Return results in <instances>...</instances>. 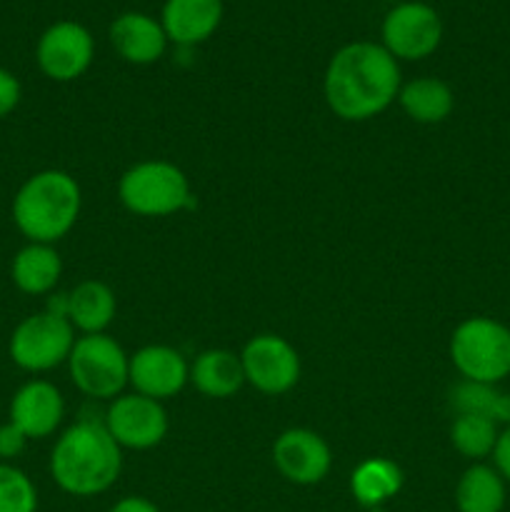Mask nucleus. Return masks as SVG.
I'll return each mask as SVG.
<instances>
[{"label":"nucleus","mask_w":510,"mask_h":512,"mask_svg":"<svg viewBox=\"0 0 510 512\" xmlns=\"http://www.w3.org/2000/svg\"><path fill=\"white\" fill-rule=\"evenodd\" d=\"M323 90L330 110L338 118H375L400 93L398 60L380 43L355 40L330 58Z\"/></svg>","instance_id":"1"},{"label":"nucleus","mask_w":510,"mask_h":512,"mask_svg":"<svg viewBox=\"0 0 510 512\" xmlns=\"http://www.w3.org/2000/svg\"><path fill=\"white\" fill-rule=\"evenodd\" d=\"M123 470L120 445L100 420H78L50 453V475L63 493L93 498L115 485Z\"/></svg>","instance_id":"2"},{"label":"nucleus","mask_w":510,"mask_h":512,"mask_svg":"<svg viewBox=\"0 0 510 512\" xmlns=\"http://www.w3.org/2000/svg\"><path fill=\"white\" fill-rule=\"evenodd\" d=\"M80 185L65 170L30 175L13 198V223L30 243L53 245L73 230L80 215Z\"/></svg>","instance_id":"3"},{"label":"nucleus","mask_w":510,"mask_h":512,"mask_svg":"<svg viewBox=\"0 0 510 512\" xmlns=\"http://www.w3.org/2000/svg\"><path fill=\"white\" fill-rule=\"evenodd\" d=\"M450 360L463 380L498 385L510 375V328L485 315L463 320L450 338Z\"/></svg>","instance_id":"4"},{"label":"nucleus","mask_w":510,"mask_h":512,"mask_svg":"<svg viewBox=\"0 0 510 512\" xmlns=\"http://www.w3.org/2000/svg\"><path fill=\"white\" fill-rule=\"evenodd\" d=\"M118 195L130 213L163 218L190 205V183L178 165L168 160H145L125 170Z\"/></svg>","instance_id":"5"},{"label":"nucleus","mask_w":510,"mask_h":512,"mask_svg":"<svg viewBox=\"0 0 510 512\" xmlns=\"http://www.w3.org/2000/svg\"><path fill=\"white\" fill-rule=\"evenodd\" d=\"M75 328L65 315L45 308L20 320L8 343L10 360L28 373H45L68 363Z\"/></svg>","instance_id":"6"},{"label":"nucleus","mask_w":510,"mask_h":512,"mask_svg":"<svg viewBox=\"0 0 510 512\" xmlns=\"http://www.w3.org/2000/svg\"><path fill=\"white\" fill-rule=\"evenodd\" d=\"M70 380L88 398L115 400L128 385L130 358L105 333L83 335L75 340L68 358Z\"/></svg>","instance_id":"7"},{"label":"nucleus","mask_w":510,"mask_h":512,"mask_svg":"<svg viewBox=\"0 0 510 512\" xmlns=\"http://www.w3.org/2000/svg\"><path fill=\"white\" fill-rule=\"evenodd\" d=\"M383 48L395 60H423L438 50L443 40V20L430 5L410 0L390 8L383 18Z\"/></svg>","instance_id":"8"},{"label":"nucleus","mask_w":510,"mask_h":512,"mask_svg":"<svg viewBox=\"0 0 510 512\" xmlns=\"http://www.w3.org/2000/svg\"><path fill=\"white\" fill-rule=\"evenodd\" d=\"M95 55L93 35L75 20H58L40 35L35 45V60L45 78L55 83H70L90 68Z\"/></svg>","instance_id":"9"},{"label":"nucleus","mask_w":510,"mask_h":512,"mask_svg":"<svg viewBox=\"0 0 510 512\" xmlns=\"http://www.w3.org/2000/svg\"><path fill=\"white\" fill-rule=\"evenodd\" d=\"M245 383L265 395H283L300 378V358L293 345L280 335H255L240 353Z\"/></svg>","instance_id":"10"},{"label":"nucleus","mask_w":510,"mask_h":512,"mask_svg":"<svg viewBox=\"0 0 510 512\" xmlns=\"http://www.w3.org/2000/svg\"><path fill=\"white\" fill-rule=\"evenodd\" d=\"M105 428L120 448L150 450L168 435V415L160 400L130 393L118 395L105 413Z\"/></svg>","instance_id":"11"},{"label":"nucleus","mask_w":510,"mask_h":512,"mask_svg":"<svg viewBox=\"0 0 510 512\" xmlns=\"http://www.w3.org/2000/svg\"><path fill=\"white\" fill-rule=\"evenodd\" d=\"M190 380V368L183 355L168 345H145L130 355L128 383L135 393L153 400L178 395Z\"/></svg>","instance_id":"12"},{"label":"nucleus","mask_w":510,"mask_h":512,"mask_svg":"<svg viewBox=\"0 0 510 512\" xmlns=\"http://www.w3.org/2000/svg\"><path fill=\"white\" fill-rule=\"evenodd\" d=\"M273 463L278 473L293 485H318L333 465L328 443L305 428L285 430L273 445Z\"/></svg>","instance_id":"13"},{"label":"nucleus","mask_w":510,"mask_h":512,"mask_svg":"<svg viewBox=\"0 0 510 512\" xmlns=\"http://www.w3.org/2000/svg\"><path fill=\"white\" fill-rule=\"evenodd\" d=\"M10 423L28 440L48 438L58 430L65 415V400L60 390L48 380H30L20 385L10 400Z\"/></svg>","instance_id":"14"},{"label":"nucleus","mask_w":510,"mask_h":512,"mask_svg":"<svg viewBox=\"0 0 510 512\" xmlns=\"http://www.w3.org/2000/svg\"><path fill=\"white\" fill-rule=\"evenodd\" d=\"M50 310L65 315L83 335L105 333L115 318V295L100 280H83L70 293L58 295L48 303Z\"/></svg>","instance_id":"15"},{"label":"nucleus","mask_w":510,"mask_h":512,"mask_svg":"<svg viewBox=\"0 0 510 512\" xmlns=\"http://www.w3.org/2000/svg\"><path fill=\"white\" fill-rule=\"evenodd\" d=\"M110 45L115 53L133 65H150L155 60L163 58L165 48H168V35H165L160 20L150 18L148 13H130L118 15L110 23Z\"/></svg>","instance_id":"16"},{"label":"nucleus","mask_w":510,"mask_h":512,"mask_svg":"<svg viewBox=\"0 0 510 512\" xmlns=\"http://www.w3.org/2000/svg\"><path fill=\"white\" fill-rule=\"evenodd\" d=\"M223 20V0H165L160 25L170 43H205Z\"/></svg>","instance_id":"17"},{"label":"nucleus","mask_w":510,"mask_h":512,"mask_svg":"<svg viewBox=\"0 0 510 512\" xmlns=\"http://www.w3.org/2000/svg\"><path fill=\"white\" fill-rule=\"evenodd\" d=\"M190 383L205 398H230L245 385L240 355L230 350H205L190 365Z\"/></svg>","instance_id":"18"},{"label":"nucleus","mask_w":510,"mask_h":512,"mask_svg":"<svg viewBox=\"0 0 510 512\" xmlns=\"http://www.w3.org/2000/svg\"><path fill=\"white\" fill-rule=\"evenodd\" d=\"M63 273V260L53 245L28 243L15 253L10 278L25 295H45L55 288Z\"/></svg>","instance_id":"19"},{"label":"nucleus","mask_w":510,"mask_h":512,"mask_svg":"<svg viewBox=\"0 0 510 512\" xmlns=\"http://www.w3.org/2000/svg\"><path fill=\"white\" fill-rule=\"evenodd\" d=\"M400 108L413 118L415 123L435 125L443 123L450 113H453V90L445 80L440 78H415L410 83L400 85L398 93Z\"/></svg>","instance_id":"20"},{"label":"nucleus","mask_w":510,"mask_h":512,"mask_svg":"<svg viewBox=\"0 0 510 512\" xmlns=\"http://www.w3.org/2000/svg\"><path fill=\"white\" fill-rule=\"evenodd\" d=\"M400 488H403V470L388 458L363 460L350 475L353 498L368 510L383 508L390 498L400 493Z\"/></svg>","instance_id":"21"},{"label":"nucleus","mask_w":510,"mask_h":512,"mask_svg":"<svg viewBox=\"0 0 510 512\" xmlns=\"http://www.w3.org/2000/svg\"><path fill=\"white\" fill-rule=\"evenodd\" d=\"M455 505L458 512H503L505 480L490 465H470L455 485Z\"/></svg>","instance_id":"22"},{"label":"nucleus","mask_w":510,"mask_h":512,"mask_svg":"<svg viewBox=\"0 0 510 512\" xmlns=\"http://www.w3.org/2000/svg\"><path fill=\"white\" fill-rule=\"evenodd\" d=\"M450 405L458 415H480L495 425H510V393H503L498 385L463 380L450 390Z\"/></svg>","instance_id":"23"},{"label":"nucleus","mask_w":510,"mask_h":512,"mask_svg":"<svg viewBox=\"0 0 510 512\" xmlns=\"http://www.w3.org/2000/svg\"><path fill=\"white\" fill-rule=\"evenodd\" d=\"M498 425L480 415H458L450 428V443L463 458L483 460L493 455L498 443Z\"/></svg>","instance_id":"24"},{"label":"nucleus","mask_w":510,"mask_h":512,"mask_svg":"<svg viewBox=\"0 0 510 512\" xmlns=\"http://www.w3.org/2000/svg\"><path fill=\"white\" fill-rule=\"evenodd\" d=\"M38 490L20 468L0 463V512H35Z\"/></svg>","instance_id":"25"},{"label":"nucleus","mask_w":510,"mask_h":512,"mask_svg":"<svg viewBox=\"0 0 510 512\" xmlns=\"http://www.w3.org/2000/svg\"><path fill=\"white\" fill-rule=\"evenodd\" d=\"M20 95H23L20 80L10 70L0 68V118H8L18 108Z\"/></svg>","instance_id":"26"},{"label":"nucleus","mask_w":510,"mask_h":512,"mask_svg":"<svg viewBox=\"0 0 510 512\" xmlns=\"http://www.w3.org/2000/svg\"><path fill=\"white\" fill-rule=\"evenodd\" d=\"M25 445H28V438L23 435V430L15 428L10 420L5 425H0V458L3 460L18 458V455L25 450Z\"/></svg>","instance_id":"27"},{"label":"nucleus","mask_w":510,"mask_h":512,"mask_svg":"<svg viewBox=\"0 0 510 512\" xmlns=\"http://www.w3.org/2000/svg\"><path fill=\"white\" fill-rule=\"evenodd\" d=\"M493 463L495 470L500 473V478L505 483H510V425H505L503 433L498 435V443H495L493 450Z\"/></svg>","instance_id":"28"},{"label":"nucleus","mask_w":510,"mask_h":512,"mask_svg":"<svg viewBox=\"0 0 510 512\" xmlns=\"http://www.w3.org/2000/svg\"><path fill=\"white\" fill-rule=\"evenodd\" d=\"M110 512H160L158 505L150 503L148 498H140V495H128V498L118 500Z\"/></svg>","instance_id":"29"},{"label":"nucleus","mask_w":510,"mask_h":512,"mask_svg":"<svg viewBox=\"0 0 510 512\" xmlns=\"http://www.w3.org/2000/svg\"><path fill=\"white\" fill-rule=\"evenodd\" d=\"M370 512H383V510H380V508H375V510H370Z\"/></svg>","instance_id":"30"}]
</instances>
